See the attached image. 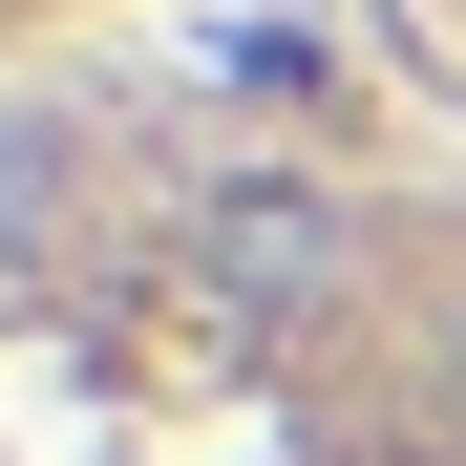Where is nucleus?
<instances>
[{
	"mask_svg": "<svg viewBox=\"0 0 466 466\" xmlns=\"http://www.w3.org/2000/svg\"><path fill=\"white\" fill-rule=\"evenodd\" d=\"M191 255L233 276V319H319L360 233H339V191H297V170H233V191L191 212Z\"/></svg>",
	"mask_w": 466,
	"mask_h": 466,
	"instance_id": "nucleus-1",
	"label": "nucleus"
},
{
	"mask_svg": "<svg viewBox=\"0 0 466 466\" xmlns=\"http://www.w3.org/2000/svg\"><path fill=\"white\" fill-rule=\"evenodd\" d=\"M43 233H64V127L0 106V255H43Z\"/></svg>",
	"mask_w": 466,
	"mask_h": 466,
	"instance_id": "nucleus-2",
	"label": "nucleus"
},
{
	"mask_svg": "<svg viewBox=\"0 0 466 466\" xmlns=\"http://www.w3.org/2000/svg\"><path fill=\"white\" fill-rule=\"evenodd\" d=\"M445 424H466V339H445Z\"/></svg>",
	"mask_w": 466,
	"mask_h": 466,
	"instance_id": "nucleus-3",
	"label": "nucleus"
}]
</instances>
